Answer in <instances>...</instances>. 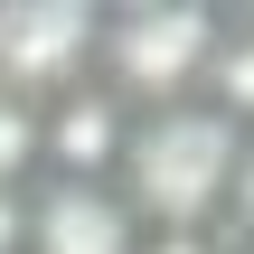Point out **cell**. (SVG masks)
I'll use <instances>...</instances> for the list:
<instances>
[{"label":"cell","mask_w":254,"mask_h":254,"mask_svg":"<svg viewBox=\"0 0 254 254\" xmlns=\"http://www.w3.org/2000/svg\"><path fill=\"white\" fill-rule=\"evenodd\" d=\"M217 47H226V9H207V0H123V9H104L94 75L132 113H170V104L207 94Z\"/></svg>","instance_id":"7a4b0ae2"},{"label":"cell","mask_w":254,"mask_h":254,"mask_svg":"<svg viewBox=\"0 0 254 254\" xmlns=\"http://www.w3.org/2000/svg\"><path fill=\"white\" fill-rule=\"evenodd\" d=\"M236 170H245V132L198 94V104H170V113L132 123V151H123L113 189L141 217V236H198V226H226Z\"/></svg>","instance_id":"6da1fadb"},{"label":"cell","mask_w":254,"mask_h":254,"mask_svg":"<svg viewBox=\"0 0 254 254\" xmlns=\"http://www.w3.org/2000/svg\"><path fill=\"white\" fill-rule=\"evenodd\" d=\"M0 189H47V132L19 94H0Z\"/></svg>","instance_id":"52a82bcc"},{"label":"cell","mask_w":254,"mask_h":254,"mask_svg":"<svg viewBox=\"0 0 254 254\" xmlns=\"http://www.w3.org/2000/svg\"><path fill=\"white\" fill-rule=\"evenodd\" d=\"M28 198L38 189H0V254H28Z\"/></svg>","instance_id":"9c48e42d"},{"label":"cell","mask_w":254,"mask_h":254,"mask_svg":"<svg viewBox=\"0 0 254 254\" xmlns=\"http://www.w3.org/2000/svg\"><path fill=\"white\" fill-rule=\"evenodd\" d=\"M226 254H254V245H236V236H226Z\"/></svg>","instance_id":"8fae6325"},{"label":"cell","mask_w":254,"mask_h":254,"mask_svg":"<svg viewBox=\"0 0 254 254\" xmlns=\"http://www.w3.org/2000/svg\"><path fill=\"white\" fill-rule=\"evenodd\" d=\"M104 9L94 0H0V94L57 104L94 75Z\"/></svg>","instance_id":"3957f363"},{"label":"cell","mask_w":254,"mask_h":254,"mask_svg":"<svg viewBox=\"0 0 254 254\" xmlns=\"http://www.w3.org/2000/svg\"><path fill=\"white\" fill-rule=\"evenodd\" d=\"M226 236L254 245V141H245V170H236V198H226Z\"/></svg>","instance_id":"ba28073f"},{"label":"cell","mask_w":254,"mask_h":254,"mask_svg":"<svg viewBox=\"0 0 254 254\" xmlns=\"http://www.w3.org/2000/svg\"><path fill=\"white\" fill-rule=\"evenodd\" d=\"M132 123H141V113H132L104 75H85L75 94L38 104V132H47V179L113 189V170H123V151H132Z\"/></svg>","instance_id":"277c9868"},{"label":"cell","mask_w":254,"mask_h":254,"mask_svg":"<svg viewBox=\"0 0 254 254\" xmlns=\"http://www.w3.org/2000/svg\"><path fill=\"white\" fill-rule=\"evenodd\" d=\"M28 254H141V217L123 207V189L47 179L28 198Z\"/></svg>","instance_id":"5b68a950"},{"label":"cell","mask_w":254,"mask_h":254,"mask_svg":"<svg viewBox=\"0 0 254 254\" xmlns=\"http://www.w3.org/2000/svg\"><path fill=\"white\" fill-rule=\"evenodd\" d=\"M141 254H226V226H198V236H141Z\"/></svg>","instance_id":"30bf717a"},{"label":"cell","mask_w":254,"mask_h":254,"mask_svg":"<svg viewBox=\"0 0 254 254\" xmlns=\"http://www.w3.org/2000/svg\"><path fill=\"white\" fill-rule=\"evenodd\" d=\"M207 104L254 141V9H226V47L207 66Z\"/></svg>","instance_id":"8992f818"}]
</instances>
